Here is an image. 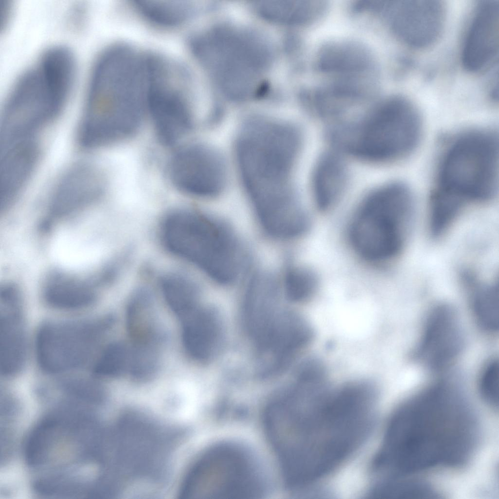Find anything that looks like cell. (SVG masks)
Segmentation results:
<instances>
[{
    "instance_id": "d4e9b609",
    "label": "cell",
    "mask_w": 499,
    "mask_h": 499,
    "mask_svg": "<svg viewBox=\"0 0 499 499\" xmlns=\"http://www.w3.org/2000/svg\"><path fill=\"white\" fill-rule=\"evenodd\" d=\"M461 277L463 284L470 291L476 321L483 329L496 332L499 327L498 283H481L468 272H463Z\"/></svg>"
},
{
    "instance_id": "9a60e30c",
    "label": "cell",
    "mask_w": 499,
    "mask_h": 499,
    "mask_svg": "<svg viewBox=\"0 0 499 499\" xmlns=\"http://www.w3.org/2000/svg\"><path fill=\"white\" fill-rule=\"evenodd\" d=\"M384 5L392 31L408 46L425 48L440 38L446 19L441 1L400 0Z\"/></svg>"
},
{
    "instance_id": "52a82bcc",
    "label": "cell",
    "mask_w": 499,
    "mask_h": 499,
    "mask_svg": "<svg viewBox=\"0 0 499 499\" xmlns=\"http://www.w3.org/2000/svg\"><path fill=\"white\" fill-rule=\"evenodd\" d=\"M76 66L69 49L57 46L47 50L16 80L2 117L22 127L42 130L65 107L73 90Z\"/></svg>"
},
{
    "instance_id": "44dd1931",
    "label": "cell",
    "mask_w": 499,
    "mask_h": 499,
    "mask_svg": "<svg viewBox=\"0 0 499 499\" xmlns=\"http://www.w3.org/2000/svg\"><path fill=\"white\" fill-rule=\"evenodd\" d=\"M20 301L6 298L0 300L3 307L0 321V371L4 376H12L24 365L26 351V337L19 313Z\"/></svg>"
},
{
    "instance_id": "836d02e7",
    "label": "cell",
    "mask_w": 499,
    "mask_h": 499,
    "mask_svg": "<svg viewBox=\"0 0 499 499\" xmlns=\"http://www.w3.org/2000/svg\"><path fill=\"white\" fill-rule=\"evenodd\" d=\"M8 1L0 0V22L4 27L11 14V5Z\"/></svg>"
},
{
    "instance_id": "5bb4252c",
    "label": "cell",
    "mask_w": 499,
    "mask_h": 499,
    "mask_svg": "<svg viewBox=\"0 0 499 499\" xmlns=\"http://www.w3.org/2000/svg\"><path fill=\"white\" fill-rule=\"evenodd\" d=\"M173 184L191 195L211 198L220 195L228 182L227 163L222 154L213 147L193 144L178 150L169 165Z\"/></svg>"
},
{
    "instance_id": "7402d4cb",
    "label": "cell",
    "mask_w": 499,
    "mask_h": 499,
    "mask_svg": "<svg viewBox=\"0 0 499 499\" xmlns=\"http://www.w3.org/2000/svg\"><path fill=\"white\" fill-rule=\"evenodd\" d=\"M44 297L51 307L60 309H77L93 303L96 292L90 280L61 271L47 278Z\"/></svg>"
},
{
    "instance_id": "277c9868",
    "label": "cell",
    "mask_w": 499,
    "mask_h": 499,
    "mask_svg": "<svg viewBox=\"0 0 499 499\" xmlns=\"http://www.w3.org/2000/svg\"><path fill=\"white\" fill-rule=\"evenodd\" d=\"M294 125L262 116L243 123L235 152L241 178L251 206L272 208L296 195L291 177L302 146Z\"/></svg>"
},
{
    "instance_id": "7c38bea8",
    "label": "cell",
    "mask_w": 499,
    "mask_h": 499,
    "mask_svg": "<svg viewBox=\"0 0 499 499\" xmlns=\"http://www.w3.org/2000/svg\"><path fill=\"white\" fill-rule=\"evenodd\" d=\"M114 322V318L109 316L93 322L45 324L37 338L40 366L45 371L56 373L81 365Z\"/></svg>"
},
{
    "instance_id": "4fadbf2b",
    "label": "cell",
    "mask_w": 499,
    "mask_h": 499,
    "mask_svg": "<svg viewBox=\"0 0 499 499\" xmlns=\"http://www.w3.org/2000/svg\"><path fill=\"white\" fill-rule=\"evenodd\" d=\"M173 66L163 64L153 70L146 104L158 137L166 145L176 142L192 124L185 91L176 81Z\"/></svg>"
},
{
    "instance_id": "83f0119b",
    "label": "cell",
    "mask_w": 499,
    "mask_h": 499,
    "mask_svg": "<svg viewBox=\"0 0 499 499\" xmlns=\"http://www.w3.org/2000/svg\"><path fill=\"white\" fill-rule=\"evenodd\" d=\"M281 285L288 300L302 303L313 297L317 290L319 281L312 269L301 265H291L286 269Z\"/></svg>"
},
{
    "instance_id": "d6a6232c",
    "label": "cell",
    "mask_w": 499,
    "mask_h": 499,
    "mask_svg": "<svg viewBox=\"0 0 499 499\" xmlns=\"http://www.w3.org/2000/svg\"><path fill=\"white\" fill-rule=\"evenodd\" d=\"M62 386L70 396L86 401H97L103 395L102 390L97 384L86 380L67 381Z\"/></svg>"
},
{
    "instance_id": "4dcf8cb0",
    "label": "cell",
    "mask_w": 499,
    "mask_h": 499,
    "mask_svg": "<svg viewBox=\"0 0 499 499\" xmlns=\"http://www.w3.org/2000/svg\"><path fill=\"white\" fill-rule=\"evenodd\" d=\"M263 12L267 16L299 22L313 19L320 12V5L306 3L264 4Z\"/></svg>"
},
{
    "instance_id": "2e32d148",
    "label": "cell",
    "mask_w": 499,
    "mask_h": 499,
    "mask_svg": "<svg viewBox=\"0 0 499 499\" xmlns=\"http://www.w3.org/2000/svg\"><path fill=\"white\" fill-rule=\"evenodd\" d=\"M462 338L456 315L449 307H435L425 321L413 356L433 370L443 368L458 356Z\"/></svg>"
},
{
    "instance_id": "4316f807",
    "label": "cell",
    "mask_w": 499,
    "mask_h": 499,
    "mask_svg": "<svg viewBox=\"0 0 499 499\" xmlns=\"http://www.w3.org/2000/svg\"><path fill=\"white\" fill-rule=\"evenodd\" d=\"M134 6L147 19L155 24L171 26L181 24L192 13L186 0H134Z\"/></svg>"
},
{
    "instance_id": "5b68a950",
    "label": "cell",
    "mask_w": 499,
    "mask_h": 499,
    "mask_svg": "<svg viewBox=\"0 0 499 499\" xmlns=\"http://www.w3.org/2000/svg\"><path fill=\"white\" fill-rule=\"evenodd\" d=\"M499 143L497 134L474 130L456 138L439 167L429 205V224L447 230L468 204L488 201L498 186Z\"/></svg>"
},
{
    "instance_id": "8992f818",
    "label": "cell",
    "mask_w": 499,
    "mask_h": 499,
    "mask_svg": "<svg viewBox=\"0 0 499 499\" xmlns=\"http://www.w3.org/2000/svg\"><path fill=\"white\" fill-rule=\"evenodd\" d=\"M160 236L169 251L221 285L235 282L247 262L233 227L217 216L190 211H173L163 220Z\"/></svg>"
},
{
    "instance_id": "ba28073f",
    "label": "cell",
    "mask_w": 499,
    "mask_h": 499,
    "mask_svg": "<svg viewBox=\"0 0 499 499\" xmlns=\"http://www.w3.org/2000/svg\"><path fill=\"white\" fill-rule=\"evenodd\" d=\"M413 213L412 195L404 184L392 182L375 189L361 201L349 223L352 250L369 263L393 260L404 246Z\"/></svg>"
},
{
    "instance_id": "d6986e66",
    "label": "cell",
    "mask_w": 499,
    "mask_h": 499,
    "mask_svg": "<svg viewBox=\"0 0 499 499\" xmlns=\"http://www.w3.org/2000/svg\"><path fill=\"white\" fill-rule=\"evenodd\" d=\"M281 289V281L269 272H257L249 280L244 296L243 310L251 335L264 332L276 322L274 312Z\"/></svg>"
},
{
    "instance_id": "ac0fdd59",
    "label": "cell",
    "mask_w": 499,
    "mask_h": 499,
    "mask_svg": "<svg viewBox=\"0 0 499 499\" xmlns=\"http://www.w3.org/2000/svg\"><path fill=\"white\" fill-rule=\"evenodd\" d=\"M101 183L91 166L78 165L70 169L56 185L50 202L53 216L69 215L90 205L101 192Z\"/></svg>"
},
{
    "instance_id": "8fae6325",
    "label": "cell",
    "mask_w": 499,
    "mask_h": 499,
    "mask_svg": "<svg viewBox=\"0 0 499 499\" xmlns=\"http://www.w3.org/2000/svg\"><path fill=\"white\" fill-rule=\"evenodd\" d=\"M245 38L215 32L193 39L192 50L202 62L214 71L232 96L250 90L264 63L258 46Z\"/></svg>"
},
{
    "instance_id": "f1b7e54d",
    "label": "cell",
    "mask_w": 499,
    "mask_h": 499,
    "mask_svg": "<svg viewBox=\"0 0 499 499\" xmlns=\"http://www.w3.org/2000/svg\"><path fill=\"white\" fill-rule=\"evenodd\" d=\"M161 344L151 343L129 347L128 371L135 380L146 381L155 376L159 365Z\"/></svg>"
},
{
    "instance_id": "30bf717a",
    "label": "cell",
    "mask_w": 499,
    "mask_h": 499,
    "mask_svg": "<svg viewBox=\"0 0 499 499\" xmlns=\"http://www.w3.org/2000/svg\"><path fill=\"white\" fill-rule=\"evenodd\" d=\"M185 483L183 495L193 498L250 499L261 491L249 456L230 444L219 445L207 452L193 466Z\"/></svg>"
},
{
    "instance_id": "3957f363",
    "label": "cell",
    "mask_w": 499,
    "mask_h": 499,
    "mask_svg": "<svg viewBox=\"0 0 499 499\" xmlns=\"http://www.w3.org/2000/svg\"><path fill=\"white\" fill-rule=\"evenodd\" d=\"M148 55L124 45L112 46L92 70L81 122L90 132L115 136L135 131L146 108Z\"/></svg>"
},
{
    "instance_id": "e0dca14e",
    "label": "cell",
    "mask_w": 499,
    "mask_h": 499,
    "mask_svg": "<svg viewBox=\"0 0 499 499\" xmlns=\"http://www.w3.org/2000/svg\"><path fill=\"white\" fill-rule=\"evenodd\" d=\"M499 46V0H482L474 11L463 42V67L472 73L486 70L495 62Z\"/></svg>"
},
{
    "instance_id": "603a6c76",
    "label": "cell",
    "mask_w": 499,
    "mask_h": 499,
    "mask_svg": "<svg viewBox=\"0 0 499 499\" xmlns=\"http://www.w3.org/2000/svg\"><path fill=\"white\" fill-rule=\"evenodd\" d=\"M347 173L342 160L335 154H324L318 161L312 178V191L319 210L327 211L334 207L346 188Z\"/></svg>"
},
{
    "instance_id": "f546056e",
    "label": "cell",
    "mask_w": 499,
    "mask_h": 499,
    "mask_svg": "<svg viewBox=\"0 0 499 499\" xmlns=\"http://www.w3.org/2000/svg\"><path fill=\"white\" fill-rule=\"evenodd\" d=\"M129 362V347L121 342L112 343L105 348L98 358L94 373L100 377H117L128 371Z\"/></svg>"
},
{
    "instance_id": "484cf974",
    "label": "cell",
    "mask_w": 499,
    "mask_h": 499,
    "mask_svg": "<svg viewBox=\"0 0 499 499\" xmlns=\"http://www.w3.org/2000/svg\"><path fill=\"white\" fill-rule=\"evenodd\" d=\"M160 286L167 304L179 320L200 306L199 288L188 277L170 273L162 277Z\"/></svg>"
},
{
    "instance_id": "cb8c5ba5",
    "label": "cell",
    "mask_w": 499,
    "mask_h": 499,
    "mask_svg": "<svg viewBox=\"0 0 499 499\" xmlns=\"http://www.w3.org/2000/svg\"><path fill=\"white\" fill-rule=\"evenodd\" d=\"M154 300L145 288L135 291L126 309V326L132 345L153 342L163 337L157 326Z\"/></svg>"
},
{
    "instance_id": "1f68e13d",
    "label": "cell",
    "mask_w": 499,
    "mask_h": 499,
    "mask_svg": "<svg viewBox=\"0 0 499 499\" xmlns=\"http://www.w3.org/2000/svg\"><path fill=\"white\" fill-rule=\"evenodd\" d=\"M499 367L498 361L488 362L481 372L479 388L480 394L488 404L498 405L499 401Z\"/></svg>"
},
{
    "instance_id": "6da1fadb",
    "label": "cell",
    "mask_w": 499,
    "mask_h": 499,
    "mask_svg": "<svg viewBox=\"0 0 499 499\" xmlns=\"http://www.w3.org/2000/svg\"><path fill=\"white\" fill-rule=\"evenodd\" d=\"M471 419L458 391L446 382L425 389L393 414L371 462L379 474L403 477L467 459L473 441Z\"/></svg>"
},
{
    "instance_id": "9c48e42d",
    "label": "cell",
    "mask_w": 499,
    "mask_h": 499,
    "mask_svg": "<svg viewBox=\"0 0 499 499\" xmlns=\"http://www.w3.org/2000/svg\"><path fill=\"white\" fill-rule=\"evenodd\" d=\"M347 144L357 157L388 162L404 157L420 142L422 122L415 105L408 98L386 100L360 123Z\"/></svg>"
},
{
    "instance_id": "ffe728a7",
    "label": "cell",
    "mask_w": 499,
    "mask_h": 499,
    "mask_svg": "<svg viewBox=\"0 0 499 499\" xmlns=\"http://www.w3.org/2000/svg\"><path fill=\"white\" fill-rule=\"evenodd\" d=\"M180 321L186 352L195 361L209 360L217 349L221 338L220 324L215 312L200 306Z\"/></svg>"
},
{
    "instance_id": "7a4b0ae2",
    "label": "cell",
    "mask_w": 499,
    "mask_h": 499,
    "mask_svg": "<svg viewBox=\"0 0 499 499\" xmlns=\"http://www.w3.org/2000/svg\"><path fill=\"white\" fill-rule=\"evenodd\" d=\"M266 426L281 465L318 468L338 440L340 421L331 391L294 382L269 406Z\"/></svg>"
}]
</instances>
